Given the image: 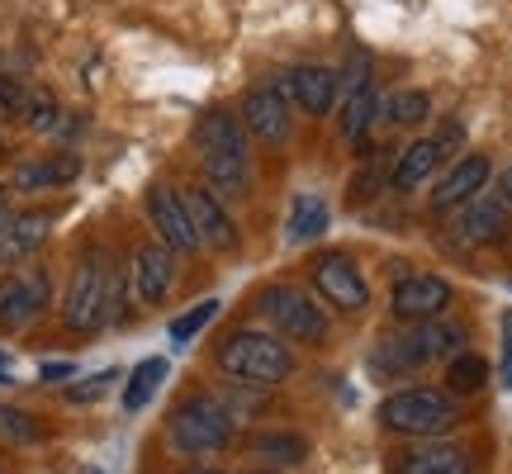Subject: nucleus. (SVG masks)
Wrapping results in <instances>:
<instances>
[{"mask_svg": "<svg viewBox=\"0 0 512 474\" xmlns=\"http://www.w3.org/2000/svg\"><path fill=\"white\" fill-rule=\"evenodd\" d=\"M195 157H200L204 185L219 190L223 200H238L252 190V147L247 128L228 110H204L195 119Z\"/></svg>", "mask_w": 512, "mask_h": 474, "instance_id": "f257e3e1", "label": "nucleus"}, {"mask_svg": "<svg viewBox=\"0 0 512 474\" xmlns=\"http://www.w3.org/2000/svg\"><path fill=\"white\" fill-rule=\"evenodd\" d=\"M456 351H465V328L451 318H422V323H403V332H389L370 347V375L375 380H403L422 365L451 361Z\"/></svg>", "mask_w": 512, "mask_h": 474, "instance_id": "f03ea898", "label": "nucleus"}, {"mask_svg": "<svg viewBox=\"0 0 512 474\" xmlns=\"http://www.w3.org/2000/svg\"><path fill=\"white\" fill-rule=\"evenodd\" d=\"M124 318V280L114 275L105 252H81L62 294V323L72 332H100L105 323Z\"/></svg>", "mask_w": 512, "mask_h": 474, "instance_id": "7ed1b4c3", "label": "nucleus"}, {"mask_svg": "<svg viewBox=\"0 0 512 474\" xmlns=\"http://www.w3.org/2000/svg\"><path fill=\"white\" fill-rule=\"evenodd\" d=\"M214 365H219L223 380L238 384V389H275L294 375V347L280 342V332L238 328L219 342Z\"/></svg>", "mask_w": 512, "mask_h": 474, "instance_id": "20e7f679", "label": "nucleus"}, {"mask_svg": "<svg viewBox=\"0 0 512 474\" xmlns=\"http://www.w3.org/2000/svg\"><path fill=\"white\" fill-rule=\"evenodd\" d=\"M238 437V418H233V408L228 399L219 394H185L176 408H171V418H166V441H171V451L185 460H204V456H219L228 451Z\"/></svg>", "mask_w": 512, "mask_h": 474, "instance_id": "39448f33", "label": "nucleus"}, {"mask_svg": "<svg viewBox=\"0 0 512 474\" xmlns=\"http://www.w3.org/2000/svg\"><path fill=\"white\" fill-rule=\"evenodd\" d=\"M460 422L456 394L437 384H403L380 403V427L394 437H446Z\"/></svg>", "mask_w": 512, "mask_h": 474, "instance_id": "423d86ee", "label": "nucleus"}, {"mask_svg": "<svg viewBox=\"0 0 512 474\" xmlns=\"http://www.w3.org/2000/svg\"><path fill=\"white\" fill-rule=\"evenodd\" d=\"M256 313L271 323L280 337H290L299 347H323L332 332H328V309L318 304V294H304L285 285V280H275L266 290L256 294Z\"/></svg>", "mask_w": 512, "mask_h": 474, "instance_id": "0eeeda50", "label": "nucleus"}, {"mask_svg": "<svg viewBox=\"0 0 512 474\" xmlns=\"http://www.w3.org/2000/svg\"><path fill=\"white\" fill-rule=\"evenodd\" d=\"M313 294L342 318H361L370 309V280L347 252H313L309 256Z\"/></svg>", "mask_w": 512, "mask_h": 474, "instance_id": "6e6552de", "label": "nucleus"}, {"mask_svg": "<svg viewBox=\"0 0 512 474\" xmlns=\"http://www.w3.org/2000/svg\"><path fill=\"white\" fill-rule=\"evenodd\" d=\"M242 128L247 138H256L261 147H290L294 143V110L290 95L280 91V81H261L242 95Z\"/></svg>", "mask_w": 512, "mask_h": 474, "instance_id": "1a4fd4ad", "label": "nucleus"}, {"mask_svg": "<svg viewBox=\"0 0 512 474\" xmlns=\"http://www.w3.org/2000/svg\"><path fill=\"white\" fill-rule=\"evenodd\" d=\"M275 81H280V91L290 95L294 110L309 114V119H328L337 110V100H342V76H337V67H323V62L285 67Z\"/></svg>", "mask_w": 512, "mask_h": 474, "instance_id": "9d476101", "label": "nucleus"}, {"mask_svg": "<svg viewBox=\"0 0 512 474\" xmlns=\"http://www.w3.org/2000/svg\"><path fill=\"white\" fill-rule=\"evenodd\" d=\"M143 214L152 223L157 242H166L171 252H200L204 242L190 223V209H185V195H176L171 185H147L143 195Z\"/></svg>", "mask_w": 512, "mask_h": 474, "instance_id": "9b49d317", "label": "nucleus"}, {"mask_svg": "<svg viewBox=\"0 0 512 474\" xmlns=\"http://www.w3.org/2000/svg\"><path fill=\"white\" fill-rule=\"evenodd\" d=\"M451 299H456V290H451V280L446 275H403V280H394V290H389V313L399 318V323H422V318H441V313L451 309Z\"/></svg>", "mask_w": 512, "mask_h": 474, "instance_id": "f8f14e48", "label": "nucleus"}, {"mask_svg": "<svg viewBox=\"0 0 512 474\" xmlns=\"http://www.w3.org/2000/svg\"><path fill=\"white\" fill-rule=\"evenodd\" d=\"M48 299H53V280L48 271H10L0 280V328H24V323H34L38 313L48 309Z\"/></svg>", "mask_w": 512, "mask_h": 474, "instance_id": "ddd939ff", "label": "nucleus"}, {"mask_svg": "<svg viewBox=\"0 0 512 474\" xmlns=\"http://www.w3.org/2000/svg\"><path fill=\"white\" fill-rule=\"evenodd\" d=\"M185 209H190V223H195V233H200L204 247H214V252H238V223L228 214V204H223L219 190H209V185H190L185 190Z\"/></svg>", "mask_w": 512, "mask_h": 474, "instance_id": "4468645a", "label": "nucleus"}, {"mask_svg": "<svg viewBox=\"0 0 512 474\" xmlns=\"http://www.w3.org/2000/svg\"><path fill=\"white\" fill-rule=\"evenodd\" d=\"M128 285H133V299L143 309H157L171 285H176V252L166 242H147L133 252V271H128Z\"/></svg>", "mask_w": 512, "mask_h": 474, "instance_id": "2eb2a0df", "label": "nucleus"}, {"mask_svg": "<svg viewBox=\"0 0 512 474\" xmlns=\"http://www.w3.org/2000/svg\"><path fill=\"white\" fill-rule=\"evenodd\" d=\"M489 181H494V166H489V157H484V152H470V157H460V162L441 176V185H432V209H437V214L460 209L465 200L484 195V185H489Z\"/></svg>", "mask_w": 512, "mask_h": 474, "instance_id": "dca6fc26", "label": "nucleus"}, {"mask_svg": "<svg viewBox=\"0 0 512 474\" xmlns=\"http://www.w3.org/2000/svg\"><path fill=\"white\" fill-rule=\"evenodd\" d=\"M508 209L498 204V195H475V200L460 204L456 214V237L465 247H489V242H503L508 237Z\"/></svg>", "mask_w": 512, "mask_h": 474, "instance_id": "f3484780", "label": "nucleus"}, {"mask_svg": "<svg viewBox=\"0 0 512 474\" xmlns=\"http://www.w3.org/2000/svg\"><path fill=\"white\" fill-rule=\"evenodd\" d=\"M399 474H475V460L460 441L422 437V446H408L399 456Z\"/></svg>", "mask_w": 512, "mask_h": 474, "instance_id": "a211bd4d", "label": "nucleus"}, {"mask_svg": "<svg viewBox=\"0 0 512 474\" xmlns=\"http://www.w3.org/2000/svg\"><path fill=\"white\" fill-rule=\"evenodd\" d=\"M375 119H380V91L370 86V72H366V76H356V81L347 86V95H342L337 128H342V138H347L351 147H366Z\"/></svg>", "mask_w": 512, "mask_h": 474, "instance_id": "6ab92c4d", "label": "nucleus"}, {"mask_svg": "<svg viewBox=\"0 0 512 474\" xmlns=\"http://www.w3.org/2000/svg\"><path fill=\"white\" fill-rule=\"evenodd\" d=\"M76 171H81L76 152H48V157H34V162H19L10 181L24 195H43V190H57V185H72Z\"/></svg>", "mask_w": 512, "mask_h": 474, "instance_id": "aec40b11", "label": "nucleus"}, {"mask_svg": "<svg viewBox=\"0 0 512 474\" xmlns=\"http://www.w3.org/2000/svg\"><path fill=\"white\" fill-rule=\"evenodd\" d=\"M441 157H446V147H441L437 138H418V143H408L399 152L394 171H389V190H399V195L418 190V185L441 166Z\"/></svg>", "mask_w": 512, "mask_h": 474, "instance_id": "412c9836", "label": "nucleus"}, {"mask_svg": "<svg viewBox=\"0 0 512 474\" xmlns=\"http://www.w3.org/2000/svg\"><path fill=\"white\" fill-rule=\"evenodd\" d=\"M328 228H332L328 200H318V195H294L290 214H285V242H290V247L318 242V237H328Z\"/></svg>", "mask_w": 512, "mask_h": 474, "instance_id": "4be33fe9", "label": "nucleus"}, {"mask_svg": "<svg viewBox=\"0 0 512 474\" xmlns=\"http://www.w3.org/2000/svg\"><path fill=\"white\" fill-rule=\"evenodd\" d=\"M432 119V95L408 86V91H389L380 95V124L389 128H418Z\"/></svg>", "mask_w": 512, "mask_h": 474, "instance_id": "5701e85b", "label": "nucleus"}, {"mask_svg": "<svg viewBox=\"0 0 512 474\" xmlns=\"http://www.w3.org/2000/svg\"><path fill=\"white\" fill-rule=\"evenodd\" d=\"M252 451L266 465H275V470H294V465H304L309 460V437H299V432H256L252 437Z\"/></svg>", "mask_w": 512, "mask_h": 474, "instance_id": "b1692460", "label": "nucleus"}, {"mask_svg": "<svg viewBox=\"0 0 512 474\" xmlns=\"http://www.w3.org/2000/svg\"><path fill=\"white\" fill-rule=\"evenodd\" d=\"M166 370H171V365H166L162 356H147V361L133 365V375L124 380V413H138V408L152 403V394H157L166 380Z\"/></svg>", "mask_w": 512, "mask_h": 474, "instance_id": "393cba45", "label": "nucleus"}, {"mask_svg": "<svg viewBox=\"0 0 512 474\" xmlns=\"http://www.w3.org/2000/svg\"><path fill=\"white\" fill-rule=\"evenodd\" d=\"M489 384V361L479 356V351H456L451 361H446V389L451 394H479Z\"/></svg>", "mask_w": 512, "mask_h": 474, "instance_id": "a878e982", "label": "nucleus"}, {"mask_svg": "<svg viewBox=\"0 0 512 474\" xmlns=\"http://www.w3.org/2000/svg\"><path fill=\"white\" fill-rule=\"evenodd\" d=\"M19 124L29 133H62V105H57L48 91H24V105H19Z\"/></svg>", "mask_w": 512, "mask_h": 474, "instance_id": "bb28decb", "label": "nucleus"}, {"mask_svg": "<svg viewBox=\"0 0 512 474\" xmlns=\"http://www.w3.org/2000/svg\"><path fill=\"white\" fill-rule=\"evenodd\" d=\"M214 318H219V299H200L195 309H185V313H176V318H171L166 337H171L176 347H185V342H195V337H200V332L209 328Z\"/></svg>", "mask_w": 512, "mask_h": 474, "instance_id": "cd10ccee", "label": "nucleus"}, {"mask_svg": "<svg viewBox=\"0 0 512 474\" xmlns=\"http://www.w3.org/2000/svg\"><path fill=\"white\" fill-rule=\"evenodd\" d=\"M0 437L10 441V446H34V441H43V427L24 408H5L0 403Z\"/></svg>", "mask_w": 512, "mask_h": 474, "instance_id": "c85d7f7f", "label": "nucleus"}, {"mask_svg": "<svg viewBox=\"0 0 512 474\" xmlns=\"http://www.w3.org/2000/svg\"><path fill=\"white\" fill-rule=\"evenodd\" d=\"M53 233V219L48 214H15V242H19V256H34L43 242Z\"/></svg>", "mask_w": 512, "mask_h": 474, "instance_id": "c756f323", "label": "nucleus"}, {"mask_svg": "<svg viewBox=\"0 0 512 474\" xmlns=\"http://www.w3.org/2000/svg\"><path fill=\"white\" fill-rule=\"evenodd\" d=\"M119 375H124V370H100V375H91V380L67 384V403H95V399H105Z\"/></svg>", "mask_w": 512, "mask_h": 474, "instance_id": "7c9ffc66", "label": "nucleus"}, {"mask_svg": "<svg viewBox=\"0 0 512 474\" xmlns=\"http://www.w3.org/2000/svg\"><path fill=\"white\" fill-rule=\"evenodd\" d=\"M380 195V162H370V166H361L356 176H351V190H347V200L361 209V204H370Z\"/></svg>", "mask_w": 512, "mask_h": 474, "instance_id": "2f4dec72", "label": "nucleus"}, {"mask_svg": "<svg viewBox=\"0 0 512 474\" xmlns=\"http://www.w3.org/2000/svg\"><path fill=\"white\" fill-rule=\"evenodd\" d=\"M15 261H24L15 242V214L0 204V266H15Z\"/></svg>", "mask_w": 512, "mask_h": 474, "instance_id": "473e14b6", "label": "nucleus"}, {"mask_svg": "<svg viewBox=\"0 0 512 474\" xmlns=\"http://www.w3.org/2000/svg\"><path fill=\"white\" fill-rule=\"evenodd\" d=\"M19 105H24V86H19L15 76L0 72V124H5V119H19Z\"/></svg>", "mask_w": 512, "mask_h": 474, "instance_id": "72a5a7b5", "label": "nucleus"}, {"mask_svg": "<svg viewBox=\"0 0 512 474\" xmlns=\"http://www.w3.org/2000/svg\"><path fill=\"white\" fill-rule=\"evenodd\" d=\"M72 375H76L72 361H43V370H38V380L43 384H67Z\"/></svg>", "mask_w": 512, "mask_h": 474, "instance_id": "f704fd0d", "label": "nucleus"}, {"mask_svg": "<svg viewBox=\"0 0 512 474\" xmlns=\"http://www.w3.org/2000/svg\"><path fill=\"white\" fill-rule=\"evenodd\" d=\"M494 195H498V204L512 214V166H503V171L494 176Z\"/></svg>", "mask_w": 512, "mask_h": 474, "instance_id": "c9c22d12", "label": "nucleus"}, {"mask_svg": "<svg viewBox=\"0 0 512 474\" xmlns=\"http://www.w3.org/2000/svg\"><path fill=\"white\" fill-rule=\"evenodd\" d=\"M185 474H228V470H214V465H195V470H185Z\"/></svg>", "mask_w": 512, "mask_h": 474, "instance_id": "e433bc0d", "label": "nucleus"}, {"mask_svg": "<svg viewBox=\"0 0 512 474\" xmlns=\"http://www.w3.org/2000/svg\"><path fill=\"white\" fill-rule=\"evenodd\" d=\"M0 380H10V356L0 351Z\"/></svg>", "mask_w": 512, "mask_h": 474, "instance_id": "4c0bfd02", "label": "nucleus"}, {"mask_svg": "<svg viewBox=\"0 0 512 474\" xmlns=\"http://www.w3.org/2000/svg\"><path fill=\"white\" fill-rule=\"evenodd\" d=\"M508 356H512V318H508Z\"/></svg>", "mask_w": 512, "mask_h": 474, "instance_id": "58836bf2", "label": "nucleus"}, {"mask_svg": "<svg viewBox=\"0 0 512 474\" xmlns=\"http://www.w3.org/2000/svg\"><path fill=\"white\" fill-rule=\"evenodd\" d=\"M81 474H105V470H95V465H86V470H81Z\"/></svg>", "mask_w": 512, "mask_h": 474, "instance_id": "ea45409f", "label": "nucleus"}, {"mask_svg": "<svg viewBox=\"0 0 512 474\" xmlns=\"http://www.w3.org/2000/svg\"><path fill=\"white\" fill-rule=\"evenodd\" d=\"M0 204H5V185H0Z\"/></svg>", "mask_w": 512, "mask_h": 474, "instance_id": "a19ab883", "label": "nucleus"}, {"mask_svg": "<svg viewBox=\"0 0 512 474\" xmlns=\"http://www.w3.org/2000/svg\"><path fill=\"white\" fill-rule=\"evenodd\" d=\"M271 474H275V470H271Z\"/></svg>", "mask_w": 512, "mask_h": 474, "instance_id": "79ce46f5", "label": "nucleus"}]
</instances>
